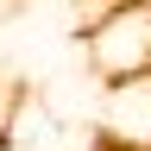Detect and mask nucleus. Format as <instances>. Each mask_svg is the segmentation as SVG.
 I'll return each mask as SVG.
<instances>
[{"label":"nucleus","mask_w":151,"mask_h":151,"mask_svg":"<svg viewBox=\"0 0 151 151\" xmlns=\"http://www.w3.org/2000/svg\"><path fill=\"white\" fill-rule=\"evenodd\" d=\"M82 50H88V69L107 76V82L151 76V0H120L107 19L88 25Z\"/></svg>","instance_id":"f257e3e1"},{"label":"nucleus","mask_w":151,"mask_h":151,"mask_svg":"<svg viewBox=\"0 0 151 151\" xmlns=\"http://www.w3.org/2000/svg\"><path fill=\"white\" fill-rule=\"evenodd\" d=\"M113 132L126 145H151V76H132V82H113Z\"/></svg>","instance_id":"f03ea898"}]
</instances>
